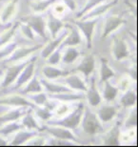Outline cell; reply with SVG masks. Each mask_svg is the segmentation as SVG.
Instances as JSON below:
<instances>
[{
	"instance_id": "3",
	"label": "cell",
	"mask_w": 138,
	"mask_h": 147,
	"mask_svg": "<svg viewBox=\"0 0 138 147\" xmlns=\"http://www.w3.org/2000/svg\"><path fill=\"white\" fill-rule=\"evenodd\" d=\"M74 25L77 28L83 32L85 37H86L88 48H92V36H93V31H94L96 23L98 22V17L92 19H85V20H73Z\"/></svg>"
},
{
	"instance_id": "1",
	"label": "cell",
	"mask_w": 138,
	"mask_h": 147,
	"mask_svg": "<svg viewBox=\"0 0 138 147\" xmlns=\"http://www.w3.org/2000/svg\"><path fill=\"white\" fill-rule=\"evenodd\" d=\"M83 110H84V104L79 103L77 108L70 114L68 117L61 120H55V121H49L48 124L50 125H58L64 128H70V129H75L80 124L82 116H83Z\"/></svg>"
},
{
	"instance_id": "36",
	"label": "cell",
	"mask_w": 138,
	"mask_h": 147,
	"mask_svg": "<svg viewBox=\"0 0 138 147\" xmlns=\"http://www.w3.org/2000/svg\"><path fill=\"white\" fill-rule=\"evenodd\" d=\"M21 128V125L17 124V123H9L6 126H4L3 128L0 129V135L2 136H7V135H10L13 132L19 130Z\"/></svg>"
},
{
	"instance_id": "33",
	"label": "cell",
	"mask_w": 138,
	"mask_h": 147,
	"mask_svg": "<svg viewBox=\"0 0 138 147\" xmlns=\"http://www.w3.org/2000/svg\"><path fill=\"white\" fill-rule=\"evenodd\" d=\"M42 91V87L37 80V76H33L30 84L22 91V94H29V93H40Z\"/></svg>"
},
{
	"instance_id": "32",
	"label": "cell",
	"mask_w": 138,
	"mask_h": 147,
	"mask_svg": "<svg viewBox=\"0 0 138 147\" xmlns=\"http://www.w3.org/2000/svg\"><path fill=\"white\" fill-rule=\"evenodd\" d=\"M107 1H109V0H89V1L86 3V6H85L80 11H78V13H76V18H81L84 14H86L88 11H90L92 9L96 7V6H98L99 4H101V3L107 2Z\"/></svg>"
},
{
	"instance_id": "5",
	"label": "cell",
	"mask_w": 138,
	"mask_h": 147,
	"mask_svg": "<svg viewBox=\"0 0 138 147\" xmlns=\"http://www.w3.org/2000/svg\"><path fill=\"white\" fill-rule=\"evenodd\" d=\"M118 2V0H111L110 2H107L105 4H101L92 9L90 11H88L86 14H84L83 16L81 17V20H85V19H92V18H96V17L101 16L102 14H104L106 11L110 10L111 8H113V6H115Z\"/></svg>"
},
{
	"instance_id": "46",
	"label": "cell",
	"mask_w": 138,
	"mask_h": 147,
	"mask_svg": "<svg viewBox=\"0 0 138 147\" xmlns=\"http://www.w3.org/2000/svg\"><path fill=\"white\" fill-rule=\"evenodd\" d=\"M7 145V142L5 140H3L2 139H0V146H6Z\"/></svg>"
},
{
	"instance_id": "45",
	"label": "cell",
	"mask_w": 138,
	"mask_h": 147,
	"mask_svg": "<svg viewBox=\"0 0 138 147\" xmlns=\"http://www.w3.org/2000/svg\"><path fill=\"white\" fill-rule=\"evenodd\" d=\"M41 140H42V139L35 140H36V142H35L34 143H30V145H35V146H36V145H37V146H42V145H44V142H39Z\"/></svg>"
},
{
	"instance_id": "39",
	"label": "cell",
	"mask_w": 138,
	"mask_h": 147,
	"mask_svg": "<svg viewBox=\"0 0 138 147\" xmlns=\"http://www.w3.org/2000/svg\"><path fill=\"white\" fill-rule=\"evenodd\" d=\"M31 98L34 101L35 104H37V105H44V106H49V107L52 108L51 105H49L48 103H47L48 101H47V98H46V95H45V94H43V93L40 92V94H38V95H35V96H31Z\"/></svg>"
},
{
	"instance_id": "22",
	"label": "cell",
	"mask_w": 138,
	"mask_h": 147,
	"mask_svg": "<svg viewBox=\"0 0 138 147\" xmlns=\"http://www.w3.org/2000/svg\"><path fill=\"white\" fill-rule=\"evenodd\" d=\"M38 135V131L37 132H19L17 133V135L14 137L13 140L11 142V146H18L23 144L26 140L31 139L35 136Z\"/></svg>"
},
{
	"instance_id": "29",
	"label": "cell",
	"mask_w": 138,
	"mask_h": 147,
	"mask_svg": "<svg viewBox=\"0 0 138 147\" xmlns=\"http://www.w3.org/2000/svg\"><path fill=\"white\" fill-rule=\"evenodd\" d=\"M136 102V94L133 91H128L124 96H122V98L120 99V103L123 107H131L133 105L135 104Z\"/></svg>"
},
{
	"instance_id": "42",
	"label": "cell",
	"mask_w": 138,
	"mask_h": 147,
	"mask_svg": "<svg viewBox=\"0 0 138 147\" xmlns=\"http://www.w3.org/2000/svg\"><path fill=\"white\" fill-rule=\"evenodd\" d=\"M137 125V111L134 109L131 112L130 117L126 122V127H131V126H136Z\"/></svg>"
},
{
	"instance_id": "38",
	"label": "cell",
	"mask_w": 138,
	"mask_h": 147,
	"mask_svg": "<svg viewBox=\"0 0 138 147\" xmlns=\"http://www.w3.org/2000/svg\"><path fill=\"white\" fill-rule=\"evenodd\" d=\"M16 48H17V42H13V43L9 44L7 47H5V48L0 52V59H2V58H4V57H10Z\"/></svg>"
},
{
	"instance_id": "10",
	"label": "cell",
	"mask_w": 138,
	"mask_h": 147,
	"mask_svg": "<svg viewBox=\"0 0 138 147\" xmlns=\"http://www.w3.org/2000/svg\"><path fill=\"white\" fill-rule=\"evenodd\" d=\"M43 131H47L48 133L52 135L56 139L61 140H73V142H78L77 138L73 136L72 133L66 128H54V127H48V126H44Z\"/></svg>"
},
{
	"instance_id": "12",
	"label": "cell",
	"mask_w": 138,
	"mask_h": 147,
	"mask_svg": "<svg viewBox=\"0 0 138 147\" xmlns=\"http://www.w3.org/2000/svg\"><path fill=\"white\" fill-rule=\"evenodd\" d=\"M0 104H6V105H15V106H26V107H30L35 109L36 105L31 103L29 100H27L26 98H22L20 96H8V98H0Z\"/></svg>"
},
{
	"instance_id": "31",
	"label": "cell",
	"mask_w": 138,
	"mask_h": 147,
	"mask_svg": "<svg viewBox=\"0 0 138 147\" xmlns=\"http://www.w3.org/2000/svg\"><path fill=\"white\" fill-rule=\"evenodd\" d=\"M51 98H56V99H60V100H78V99H82L84 98V96L82 95H79V94H72L70 93H58V95H50Z\"/></svg>"
},
{
	"instance_id": "9",
	"label": "cell",
	"mask_w": 138,
	"mask_h": 147,
	"mask_svg": "<svg viewBox=\"0 0 138 147\" xmlns=\"http://www.w3.org/2000/svg\"><path fill=\"white\" fill-rule=\"evenodd\" d=\"M113 53L114 57L117 60H121L123 58L129 57V51L127 44L121 38L114 36L113 37Z\"/></svg>"
},
{
	"instance_id": "27",
	"label": "cell",
	"mask_w": 138,
	"mask_h": 147,
	"mask_svg": "<svg viewBox=\"0 0 138 147\" xmlns=\"http://www.w3.org/2000/svg\"><path fill=\"white\" fill-rule=\"evenodd\" d=\"M114 76L113 71L108 65V60L106 58H101V82L109 80V78Z\"/></svg>"
},
{
	"instance_id": "13",
	"label": "cell",
	"mask_w": 138,
	"mask_h": 147,
	"mask_svg": "<svg viewBox=\"0 0 138 147\" xmlns=\"http://www.w3.org/2000/svg\"><path fill=\"white\" fill-rule=\"evenodd\" d=\"M66 27L70 31V36L68 37H65L62 41V45H61L59 48L62 49L63 47L65 46H75L78 45L79 43L81 42V36L80 34H79L78 30L76 29L74 26L70 25V24H67Z\"/></svg>"
},
{
	"instance_id": "6",
	"label": "cell",
	"mask_w": 138,
	"mask_h": 147,
	"mask_svg": "<svg viewBox=\"0 0 138 147\" xmlns=\"http://www.w3.org/2000/svg\"><path fill=\"white\" fill-rule=\"evenodd\" d=\"M36 57H33L31 59L29 60V62L27 63V65L24 67V69L22 70V74L20 75V76L17 79V82L15 84V86L13 88V91L19 89L20 87L22 86L25 82H27L29 79L31 78L33 74V70H34V65H35V60H36Z\"/></svg>"
},
{
	"instance_id": "43",
	"label": "cell",
	"mask_w": 138,
	"mask_h": 147,
	"mask_svg": "<svg viewBox=\"0 0 138 147\" xmlns=\"http://www.w3.org/2000/svg\"><path fill=\"white\" fill-rule=\"evenodd\" d=\"M60 51L61 49L58 48L57 51H54L52 54L50 55V58H49V63L51 64H57L60 60Z\"/></svg>"
},
{
	"instance_id": "40",
	"label": "cell",
	"mask_w": 138,
	"mask_h": 147,
	"mask_svg": "<svg viewBox=\"0 0 138 147\" xmlns=\"http://www.w3.org/2000/svg\"><path fill=\"white\" fill-rule=\"evenodd\" d=\"M19 27L21 28V31H22V34L26 36L28 38H31V39H34V36L33 34V30L30 26H28L26 23H20L19 22Z\"/></svg>"
},
{
	"instance_id": "11",
	"label": "cell",
	"mask_w": 138,
	"mask_h": 147,
	"mask_svg": "<svg viewBox=\"0 0 138 147\" xmlns=\"http://www.w3.org/2000/svg\"><path fill=\"white\" fill-rule=\"evenodd\" d=\"M93 69H94V57H93V55H88L81 61V63L75 69L72 70V72H81L82 74H84L86 78H88L93 72Z\"/></svg>"
},
{
	"instance_id": "19",
	"label": "cell",
	"mask_w": 138,
	"mask_h": 147,
	"mask_svg": "<svg viewBox=\"0 0 138 147\" xmlns=\"http://www.w3.org/2000/svg\"><path fill=\"white\" fill-rule=\"evenodd\" d=\"M116 108L114 106H110V105H104L98 110V116L102 121L107 122L113 119L116 115Z\"/></svg>"
},
{
	"instance_id": "34",
	"label": "cell",
	"mask_w": 138,
	"mask_h": 147,
	"mask_svg": "<svg viewBox=\"0 0 138 147\" xmlns=\"http://www.w3.org/2000/svg\"><path fill=\"white\" fill-rule=\"evenodd\" d=\"M56 1V0H41V1L35 2L31 4V8L35 13H41V11L47 10L50 6Z\"/></svg>"
},
{
	"instance_id": "26",
	"label": "cell",
	"mask_w": 138,
	"mask_h": 147,
	"mask_svg": "<svg viewBox=\"0 0 138 147\" xmlns=\"http://www.w3.org/2000/svg\"><path fill=\"white\" fill-rule=\"evenodd\" d=\"M18 27H19V22H15V24L13 26H10V27L7 29V31H5L4 33L2 34V36H0V47L6 45L7 42H9V41L13 37L14 34H15V32Z\"/></svg>"
},
{
	"instance_id": "4",
	"label": "cell",
	"mask_w": 138,
	"mask_h": 147,
	"mask_svg": "<svg viewBox=\"0 0 138 147\" xmlns=\"http://www.w3.org/2000/svg\"><path fill=\"white\" fill-rule=\"evenodd\" d=\"M21 22L26 23L28 26H30L31 30H33L35 33H37L40 36L47 39L45 34V20L40 16H23L21 18Z\"/></svg>"
},
{
	"instance_id": "24",
	"label": "cell",
	"mask_w": 138,
	"mask_h": 147,
	"mask_svg": "<svg viewBox=\"0 0 138 147\" xmlns=\"http://www.w3.org/2000/svg\"><path fill=\"white\" fill-rule=\"evenodd\" d=\"M17 3H18V0H11V1L6 6V8L3 10L2 14H1L2 23H7L9 21V19L13 16V13H15Z\"/></svg>"
},
{
	"instance_id": "14",
	"label": "cell",
	"mask_w": 138,
	"mask_h": 147,
	"mask_svg": "<svg viewBox=\"0 0 138 147\" xmlns=\"http://www.w3.org/2000/svg\"><path fill=\"white\" fill-rule=\"evenodd\" d=\"M41 47H42V45H37V46H33V47H24V48H19V49L16 48L14 50L13 55H11L9 58H6L5 62L10 63V62H13V61L22 59L23 57H27L28 55L35 52L36 50L41 48Z\"/></svg>"
},
{
	"instance_id": "21",
	"label": "cell",
	"mask_w": 138,
	"mask_h": 147,
	"mask_svg": "<svg viewBox=\"0 0 138 147\" xmlns=\"http://www.w3.org/2000/svg\"><path fill=\"white\" fill-rule=\"evenodd\" d=\"M42 72L44 75H45L46 78L50 79L56 78H59V76H67L70 74V71H62V70L54 68V67H51V66L44 67Z\"/></svg>"
},
{
	"instance_id": "18",
	"label": "cell",
	"mask_w": 138,
	"mask_h": 147,
	"mask_svg": "<svg viewBox=\"0 0 138 147\" xmlns=\"http://www.w3.org/2000/svg\"><path fill=\"white\" fill-rule=\"evenodd\" d=\"M67 34H68V33H67V32H64V33L61 34V36H58L56 39H54V41L50 42L48 45L43 49V51L41 52V57H44V58L49 57L50 55L52 54V53L55 51V49L60 45V43L62 42L64 38L67 36Z\"/></svg>"
},
{
	"instance_id": "25",
	"label": "cell",
	"mask_w": 138,
	"mask_h": 147,
	"mask_svg": "<svg viewBox=\"0 0 138 147\" xmlns=\"http://www.w3.org/2000/svg\"><path fill=\"white\" fill-rule=\"evenodd\" d=\"M22 126H25V127H27L29 129H35L38 132L43 131V128H40L38 126V123L34 119L33 115H31V110H29L27 112V114H26V116L22 120Z\"/></svg>"
},
{
	"instance_id": "7",
	"label": "cell",
	"mask_w": 138,
	"mask_h": 147,
	"mask_svg": "<svg viewBox=\"0 0 138 147\" xmlns=\"http://www.w3.org/2000/svg\"><path fill=\"white\" fill-rule=\"evenodd\" d=\"M126 23V20L124 18H122L119 16H109L105 21L104 25V30L103 34H102V37L105 38L107 37L109 34L113 33V31H115L117 28L120 27L122 24Z\"/></svg>"
},
{
	"instance_id": "15",
	"label": "cell",
	"mask_w": 138,
	"mask_h": 147,
	"mask_svg": "<svg viewBox=\"0 0 138 147\" xmlns=\"http://www.w3.org/2000/svg\"><path fill=\"white\" fill-rule=\"evenodd\" d=\"M120 136V122H116L111 130L106 135L104 140V145L107 146H119Z\"/></svg>"
},
{
	"instance_id": "35",
	"label": "cell",
	"mask_w": 138,
	"mask_h": 147,
	"mask_svg": "<svg viewBox=\"0 0 138 147\" xmlns=\"http://www.w3.org/2000/svg\"><path fill=\"white\" fill-rule=\"evenodd\" d=\"M35 110H36L35 111L36 112V115L43 120L49 119L52 116V113L51 111L52 108L49 106H44L43 108H35Z\"/></svg>"
},
{
	"instance_id": "28",
	"label": "cell",
	"mask_w": 138,
	"mask_h": 147,
	"mask_svg": "<svg viewBox=\"0 0 138 147\" xmlns=\"http://www.w3.org/2000/svg\"><path fill=\"white\" fill-rule=\"evenodd\" d=\"M22 115H23V112H21L19 109L8 112V113L0 116V124H2V123L14 121V120L18 119Z\"/></svg>"
},
{
	"instance_id": "30",
	"label": "cell",
	"mask_w": 138,
	"mask_h": 147,
	"mask_svg": "<svg viewBox=\"0 0 138 147\" xmlns=\"http://www.w3.org/2000/svg\"><path fill=\"white\" fill-rule=\"evenodd\" d=\"M118 89L116 87L113 86L108 80L105 81V89H104V98L106 100L111 101L116 98Z\"/></svg>"
},
{
	"instance_id": "17",
	"label": "cell",
	"mask_w": 138,
	"mask_h": 147,
	"mask_svg": "<svg viewBox=\"0 0 138 147\" xmlns=\"http://www.w3.org/2000/svg\"><path fill=\"white\" fill-rule=\"evenodd\" d=\"M48 27L51 31L52 36V38H54L56 36V34H58L61 29L64 27V23L61 21L60 19L56 18L52 13H48Z\"/></svg>"
},
{
	"instance_id": "41",
	"label": "cell",
	"mask_w": 138,
	"mask_h": 147,
	"mask_svg": "<svg viewBox=\"0 0 138 147\" xmlns=\"http://www.w3.org/2000/svg\"><path fill=\"white\" fill-rule=\"evenodd\" d=\"M49 145H51V146H74L75 144L70 143L69 140H67L57 139V140H52L51 142H50Z\"/></svg>"
},
{
	"instance_id": "23",
	"label": "cell",
	"mask_w": 138,
	"mask_h": 147,
	"mask_svg": "<svg viewBox=\"0 0 138 147\" xmlns=\"http://www.w3.org/2000/svg\"><path fill=\"white\" fill-rule=\"evenodd\" d=\"M66 82L70 87H72V89H74V90H79V91H84V92H86L88 89L84 82L82 81L77 76L68 75V76H67V78H66Z\"/></svg>"
},
{
	"instance_id": "37",
	"label": "cell",
	"mask_w": 138,
	"mask_h": 147,
	"mask_svg": "<svg viewBox=\"0 0 138 147\" xmlns=\"http://www.w3.org/2000/svg\"><path fill=\"white\" fill-rule=\"evenodd\" d=\"M79 55V53L77 52V50L74 48H70L68 51H67L65 57H64V62L65 63H72L73 62L77 57Z\"/></svg>"
},
{
	"instance_id": "48",
	"label": "cell",
	"mask_w": 138,
	"mask_h": 147,
	"mask_svg": "<svg viewBox=\"0 0 138 147\" xmlns=\"http://www.w3.org/2000/svg\"><path fill=\"white\" fill-rule=\"evenodd\" d=\"M1 1H3V0H0V2H1Z\"/></svg>"
},
{
	"instance_id": "47",
	"label": "cell",
	"mask_w": 138,
	"mask_h": 147,
	"mask_svg": "<svg viewBox=\"0 0 138 147\" xmlns=\"http://www.w3.org/2000/svg\"><path fill=\"white\" fill-rule=\"evenodd\" d=\"M1 26H2V24H1V23H0V27H1Z\"/></svg>"
},
{
	"instance_id": "44",
	"label": "cell",
	"mask_w": 138,
	"mask_h": 147,
	"mask_svg": "<svg viewBox=\"0 0 138 147\" xmlns=\"http://www.w3.org/2000/svg\"><path fill=\"white\" fill-rule=\"evenodd\" d=\"M62 1L65 3V4L68 6V7L70 8V10H75V1L74 0H62Z\"/></svg>"
},
{
	"instance_id": "20",
	"label": "cell",
	"mask_w": 138,
	"mask_h": 147,
	"mask_svg": "<svg viewBox=\"0 0 138 147\" xmlns=\"http://www.w3.org/2000/svg\"><path fill=\"white\" fill-rule=\"evenodd\" d=\"M40 82L42 83L44 86H45L46 90L50 92L51 94H58V93H70L72 90L69 89L67 87H64L62 85H57L54 83H51L48 80H45V79H41Z\"/></svg>"
},
{
	"instance_id": "2",
	"label": "cell",
	"mask_w": 138,
	"mask_h": 147,
	"mask_svg": "<svg viewBox=\"0 0 138 147\" xmlns=\"http://www.w3.org/2000/svg\"><path fill=\"white\" fill-rule=\"evenodd\" d=\"M82 126H83V130L90 136H94V135L103 131V128H102V125L99 122L97 117L88 108H85Z\"/></svg>"
},
{
	"instance_id": "8",
	"label": "cell",
	"mask_w": 138,
	"mask_h": 147,
	"mask_svg": "<svg viewBox=\"0 0 138 147\" xmlns=\"http://www.w3.org/2000/svg\"><path fill=\"white\" fill-rule=\"evenodd\" d=\"M28 62H29V60L26 61V62L19 64V65H13L11 67H9L7 69V73H6V76H5L4 81H3V83H2V86L6 88V87H8L9 85H11L13 83L14 81V79L20 75V73L22 72L24 67L27 65Z\"/></svg>"
},
{
	"instance_id": "16",
	"label": "cell",
	"mask_w": 138,
	"mask_h": 147,
	"mask_svg": "<svg viewBox=\"0 0 138 147\" xmlns=\"http://www.w3.org/2000/svg\"><path fill=\"white\" fill-rule=\"evenodd\" d=\"M87 98L89 103L92 105V106L95 107L101 102V98L100 95H99L97 89H96L95 86V79L94 78H92V80H90V86L89 89H87Z\"/></svg>"
}]
</instances>
